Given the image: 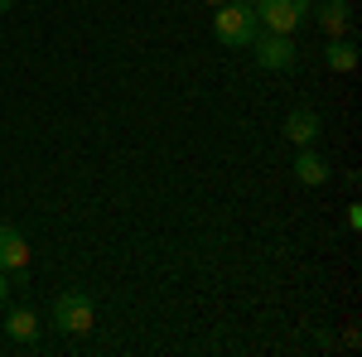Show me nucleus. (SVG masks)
I'll return each instance as SVG.
<instances>
[{"label": "nucleus", "instance_id": "1", "mask_svg": "<svg viewBox=\"0 0 362 357\" xmlns=\"http://www.w3.org/2000/svg\"><path fill=\"white\" fill-rule=\"evenodd\" d=\"M256 25L261 20H256L251 0H223L218 15H213V34H218V44H227V49H251Z\"/></svg>", "mask_w": 362, "mask_h": 357}, {"label": "nucleus", "instance_id": "2", "mask_svg": "<svg viewBox=\"0 0 362 357\" xmlns=\"http://www.w3.org/2000/svg\"><path fill=\"white\" fill-rule=\"evenodd\" d=\"M251 10L271 34H300L309 25V0H251Z\"/></svg>", "mask_w": 362, "mask_h": 357}, {"label": "nucleus", "instance_id": "3", "mask_svg": "<svg viewBox=\"0 0 362 357\" xmlns=\"http://www.w3.org/2000/svg\"><path fill=\"white\" fill-rule=\"evenodd\" d=\"M251 49H256V63L266 68V73H290L295 63H300V49H295V34H256L251 39Z\"/></svg>", "mask_w": 362, "mask_h": 357}, {"label": "nucleus", "instance_id": "4", "mask_svg": "<svg viewBox=\"0 0 362 357\" xmlns=\"http://www.w3.org/2000/svg\"><path fill=\"white\" fill-rule=\"evenodd\" d=\"M54 324L63 333H87L92 324H97V304H92V295H83V290H63L54 300Z\"/></svg>", "mask_w": 362, "mask_h": 357}, {"label": "nucleus", "instance_id": "5", "mask_svg": "<svg viewBox=\"0 0 362 357\" xmlns=\"http://www.w3.org/2000/svg\"><path fill=\"white\" fill-rule=\"evenodd\" d=\"M309 20L324 29L329 39H338L348 29V20H353V5L348 0H319V5H309Z\"/></svg>", "mask_w": 362, "mask_h": 357}, {"label": "nucleus", "instance_id": "6", "mask_svg": "<svg viewBox=\"0 0 362 357\" xmlns=\"http://www.w3.org/2000/svg\"><path fill=\"white\" fill-rule=\"evenodd\" d=\"M29 266V242L20 227H0V271H25Z\"/></svg>", "mask_w": 362, "mask_h": 357}, {"label": "nucleus", "instance_id": "7", "mask_svg": "<svg viewBox=\"0 0 362 357\" xmlns=\"http://www.w3.org/2000/svg\"><path fill=\"white\" fill-rule=\"evenodd\" d=\"M285 136H290V145H314V136H319V111L295 107L285 116Z\"/></svg>", "mask_w": 362, "mask_h": 357}, {"label": "nucleus", "instance_id": "8", "mask_svg": "<svg viewBox=\"0 0 362 357\" xmlns=\"http://www.w3.org/2000/svg\"><path fill=\"white\" fill-rule=\"evenodd\" d=\"M329 174H334V169H329V160H324V155H314L309 145L295 155V179H300V184H309V189H314V184H324Z\"/></svg>", "mask_w": 362, "mask_h": 357}, {"label": "nucleus", "instance_id": "9", "mask_svg": "<svg viewBox=\"0 0 362 357\" xmlns=\"http://www.w3.org/2000/svg\"><path fill=\"white\" fill-rule=\"evenodd\" d=\"M324 63H329L334 73H353V68H358V44L343 39V34L329 39V44H324Z\"/></svg>", "mask_w": 362, "mask_h": 357}, {"label": "nucleus", "instance_id": "10", "mask_svg": "<svg viewBox=\"0 0 362 357\" xmlns=\"http://www.w3.org/2000/svg\"><path fill=\"white\" fill-rule=\"evenodd\" d=\"M5 333H10L15 343H34V338H39V319H34V309H10Z\"/></svg>", "mask_w": 362, "mask_h": 357}, {"label": "nucleus", "instance_id": "11", "mask_svg": "<svg viewBox=\"0 0 362 357\" xmlns=\"http://www.w3.org/2000/svg\"><path fill=\"white\" fill-rule=\"evenodd\" d=\"M348 227H353V232H362V208H358V203H348Z\"/></svg>", "mask_w": 362, "mask_h": 357}, {"label": "nucleus", "instance_id": "12", "mask_svg": "<svg viewBox=\"0 0 362 357\" xmlns=\"http://www.w3.org/2000/svg\"><path fill=\"white\" fill-rule=\"evenodd\" d=\"M10 300V280H5V271H0V304Z\"/></svg>", "mask_w": 362, "mask_h": 357}, {"label": "nucleus", "instance_id": "13", "mask_svg": "<svg viewBox=\"0 0 362 357\" xmlns=\"http://www.w3.org/2000/svg\"><path fill=\"white\" fill-rule=\"evenodd\" d=\"M10 5H15V0H0V15H5V10H10Z\"/></svg>", "mask_w": 362, "mask_h": 357}, {"label": "nucleus", "instance_id": "14", "mask_svg": "<svg viewBox=\"0 0 362 357\" xmlns=\"http://www.w3.org/2000/svg\"><path fill=\"white\" fill-rule=\"evenodd\" d=\"M208 5H223V0H208Z\"/></svg>", "mask_w": 362, "mask_h": 357}]
</instances>
